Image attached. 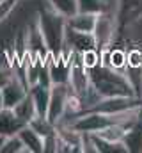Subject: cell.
Segmentation results:
<instances>
[{"mask_svg":"<svg viewBox=\"0 0 142 153\" xmlns=\"http://www.w3.org/2000/svg\"><path fill=\"white\" fill-rule=\"evenodd\" d=\"M139 96L142 98V75H141V87H139Z\"/></svg>","mask_w":142,"mask_h":153,"instance_id":"603a6c76","label":"cell"},{"mask_svg":"<svg viewBox=\"0 0 142 153\" xmlns=\"http://www.w3.org/2000/svg\"><path fill=\"white\" fill-rule=\"evenodd\" d=\"M0 153H27V150H25L20 135L14 134V135H9V137H4Z\"/></svg>","mask_w":142,"mask_h":153,"instance_id":"e0dca14e","label":"cell"},{"mask_svg":"<svg viewBox=\"0 0 142 153\" xmlns=\"http://www.w3.org/2000/svg\"><path fill=\"white\" fill-rule=\"evenodd\" d=\"M80 61L85 66V70H92L101 64V52L98 48H89L80 53Z\"/></svg>","mask_w":142,"mask_h":153,"instance_id":"ac0fdd59","label":"cell"},{"mask_svg":"<svg viewBox=\"0 0 142 153\" xmlns=\"http://www.w3.org/2000/svg\"><path fill=\"white\" fill-rule=\"evenodd\" d=\"M25 126V123L14 114L13 109H0V137H9L18 134L21 128Z\"/></svg>","mask_w":142,"mask_h":153,"instance_id":"ba28073f","label":"cell"},{"mask_svg":"<svg viewBox=\"0 0 142 153\" xmlns=\"http://www.w3.org/2000/svg\"><path fill=\"white\" fill-rule=\"evenodd\" d=\"M29 94L34 100L37 114L46 116V112H48V103H50V87H44L41 84H34V85L29 87Z\"/></svg>","mask_w":142,"mask_h":153,"instance_id":"8fae6325","label":"cell"},{"mask_svg":"<svg viewBox=\"0 0 142 153\" xmlns=\"http://www.w3.org/2000/svg\"><path fill=\"white\" fill-rule=\"evenodd\" d=\"M18 2H20V0H0V23L11 14V11L16 7Z\"/></svg>","mask_w":142,"mask_h":153,"instance_id":"ffe728a7","label":"cell"},{"mask_svg":"<svg viewBox=\"0 0 142 153\" xmlns=\"http://www.w3.org/2000/svg\"><path fill=\"white\" fill-rule=\"evenodd\" d=\"M37 27L44 38V43L50 50V53L53 57H59L64 46V34H66V27L68 22L64 16L57 14L55 11L48 9L37 14Z\"/></svg>","mask_w":142,"mask_h":153,"instance_id":"7a4b0ae2","label":"cell"},{"mask_svg":"<svg viewBox=\"0 0 142 153\" xmlns=\"http://www.w3.org/2000/svg\"><path fill=\"white\" fill-rule=\"evenodd\" d=\"M13 75H14V71H13L11 68H2V66H0V89L11 80V76Z\"/></svg>","mask_w":142,"mask_h":153,"instance_id":"44dd1931","label":"cell"},{"mask_svg":"<svg viewBox=\"0 0 142 153\" xmlns=\"http://www.w3.org/2000/svg\"><path fill=\"white\" fill-rule=\"evenodd\" d=\"M70 91V84H52V87H50V103H48L46 117L53 125H57L64 116Z\"/></svg>","mask_w":142,"mask_h":153,"instance_id":"5b68a950","label":"cell"},{"mask_svg":"<svg viewBox=\"0 0 142 153\" xmlns=\"http://www.w3.org/2000/svg\"><path fill=\"white\" fill-rule=\"evenodd\" d=\"M29 93V85L20 78V76L14 75L11 76V80L2 87V98H4V107L7 109H13L18 102H21Z\"/></svg>","mask_w":142,"mask_h":153,"instance_id":"8992f818","label":"cell"},{"mask_svg":"<svg viewBox=\"0 0 142 153\" xmlns=\"http://www.w3.org/2000/svg\"><path fill=\"white\" fill-rule=\"evenodd\" d=\"M126 130H128V128H126L124 125H121V123H112V125H108L105 128L98 130L94 135L100 137V139H103V141H106V143H117V141H123Z\"/></svg>","mask_w":142,"mask_h":153,"instance_id":"5bb4252c","label":"cell"},{"mask_svg":"<svg viewBox=\"0 0 142 153\" xmlns=\"http://www.w3.org/2000/svg\"><path fill=\"white\" fill-rule=\"evenodd\" d=\"M121 25H119V16L115 13H100L94 27V46L103 52L114 45V39L117 36Z\"/></svg>","mask_w":142,"mask_h":153,"instance_id":"3957f363","label":"cell"},{"mask_svg":"<svg viewBox=\"0 0 142 153\" xmlns=\"http://www.w3.org/2000/svg\"><path fill=\"white\" fill-rule=\"evenodd\" d=\"M48 4L52 11L64 16L66 20L78 13V0H48Z\"/></svg>","mask_w":142,"mask_h":153,"instance_id":"9a60e30c","label":"cell"},{"mask_svg":"<svg viewBox=\"0 0 142 153\" xmlns=\"http://www.w3.org/2000/svg\"><path fill=\"white\" fill-rule=\"evenodd\" d=\"M123 143L128 148V153H142V121L126 130Z\"/></svg>","mask_w":142,"mask_h":153,"instance_id":"7c38bea8","label":"cell"},{"mask_svg":"<svg viewBox=\"0 0 142 153\" xmlns=\"http://www.w3.org/2000/svg\"><path fill=\"white\" fill-rule=\"evenodd\" d=\"M13 111H14V114L18 116L25 125H29V121L34 119L36 116H37V109H36V105H34V100H32V96L29 93H27V96L21 102H18L13 107Z\"/></svg>","mask_w":142,"mask_h":153,"instance_id":"4fadbf2b","label":"cell"},{"mask_svg":"<svg viewBox=\"0 0 142 153\" xmlns=\"http://www.w3.org/2000/svg\"><path fill=\"white\" fill-rule=\"evenodd\" d=\"M96 20H98V14L94 13H76L73 14L71 18H68V27L76 30V32H85V34H92L94 32V27H96Z\"/></svg>","mask_w":142,"mask_h":153,"instance_id":"9c48e42d","label":"cell"},{"mask_svg":"<svg viewBox=\"0 0 142 153\" xmlns=\"http://www.w3.org/2000/svg\"><path fill=\"white\" fill-rule=\"evenodd\" d=\"M0 109H4V98H2V89H0Z\"/></svg>","mask_w":142,"mask_h":153,"instance_id":"7402d4cb","label":"cell"},{"mask_svg":"<svg viewBox=\"0 0 142 153\" xmlns=\"http://www.w3.org/2000/svg\"><path fill=\"white\" fill-rule=\"evenodd\" d=\"M29 126L36 130L41 137H46V135H50L52 132H55V125L46 117V116H36L34 119H30L29 121Z\"/></svg>","mask_w":142,"mask_h":153,"instance_id":"2e32d148","label":"cell"},{"mask_svg":"<svg viewBox=\"0 0 142 153\" xmlns=\"http://www.w3.org/2000/svg\"><path fill=\"white\" fill-rule=\"evenodd\" d=\"M139 105H142L141 96H110V98H100L89 111L101 114H121Z\"/></svg>","mask_w":142,"mask_h":153,"instance_id":"277c9868","label":"cell"},{"mask_svg":"<svg viewBox=\"0 0 142 153\" xmlns=\"http://www.w3.org/2000/svg\"><path fill=\"white\" fill-rule=\"evenodd\" d=\"M64 45L70 46L73 52H85L89 48H96L94 46V36L92 34H85V32H76L70 27H66V34H64Z\"/></svg>","mask_w":142,"mask_h":153,"instance_id":"52a82bcc","label":"cell"},{"mask_svg":"<svg viewBox=\"0 0 142 153\" xmlns=\"http://www.w3.org/2000/svg\"><path fill=\"white\" fill-rule=\"evenodd\" d=\"M18 135H20L27 153H43V137L36 130H32L29 125H25L18 132Z\"/></svg>","mask_w":142,"mask_h":153,"instance_id":"30bf717a","label":"cell"},{"mask_svg":"<svg viewBox=\"0 0 142 153\" xmlns=\"http://www.w3.org/2000/svg\"><path fill=\"white\" fill-rule=\"evenodd\" d=\"M89 76L92 82L94 91L100 98L110 96H139L126 76L124 70H115L105 64H100L92 70H89Z\"/></svg>","mask_w":142,"mask_h":153,"instance_id":"6da1fadb","label":"cell"},{"mask_svg":"<svg viewBox=\"0 0 142 153\" xmlns=\"http://www.w3.org/2000/svg\"><path fill=\"white\" fill-rule=\"evenodd\" d=\"M78 11L80 13H106V2L105 0H78Z\"/></svg>","mask_w":142,"mask_h":153,"instance_id":"d6986e66","label":"cell"}]
</instances>
